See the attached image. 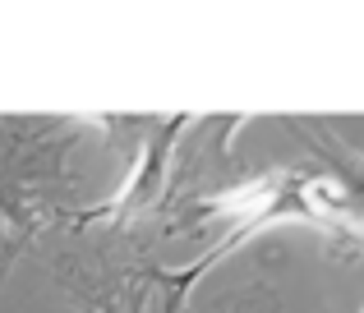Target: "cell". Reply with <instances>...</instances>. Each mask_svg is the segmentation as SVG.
I'll list each match as a JSON object with an SVG mask.
<instances>
[{
    "label": "cell",
    "mask_w": 364,
    "mask_h": 313,
    "mask_svg": "<svg viewBox=\"0 0 364 313\" xmlns=\"http://www.w3.org/2000/svg\"><path fill=\"white\" fill-rule=\"evenodd\" d=\"M139 157H134V170L124 175V185L107 203H92L83 212H70V226L83 231V226H107L111 235H129L134 226H143L171 194V175H176V148L180 138L194 129L189 116H166V120H139Z\"/></svg>",
    "instance_id": "7a4b0ae2"
},
{
    "label": "cell",
    "mask_w": 364,
    "mask_h": 313,
    "mask_svg": "<svg viewBox=\"0 0 364 313\" xmlns=\"http://www.w3.org/2000/svg\"><path fill=\"white\" fill-rule=\"evenodd\" d=\"M360 313H364V309H360Z\"/></svg>",
    "instance_id": "277c9868"
},
{
    "label": "cell",
    "mask_w": 364,
    "mask_h": 313,
    "mask_svg": "<svg viewBox=\"0 0 364 313\" xmlns=\"http://www.w3.org/2000/svg\"><path fill=\"white\" fill-rule=\"evenodd\" d=\"M171 272L152 258H124L107 268H83L70 281V295H79L92 313H180L166 286Z\"/></svg>",
    "instance_id": "3957f363"
},
{
    "label": "cell",
    "mask_w": 364,
    "mask_h": 313,
    "mask_svg": "<svg viewBox=\"0 0 364 313\" xmlns=\"http://www.w3.org/2000/svg\"><path fill=\"white\" fill-rule=\"evenodd\" d=\"M79 134L70 120H0V281L60 216L55 198L74 180Z\"/></svg>",
    "instance_id": "6da1fadb"
}]
</instances>
